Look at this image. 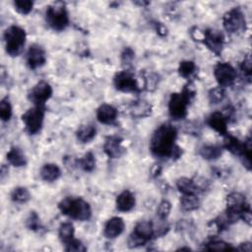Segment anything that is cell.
<instances>
[{
	"label": "cell",
	"mask_w": 252,
	"mask_h": 252,
	"mask_svg": "<svg viewBox=\"0 0 252 252\" xmlns=\"http://www.w3.org/2000/svg\"><path fill=\"white\" fill-rule=\"evenodd\" d=\"M152 104L145 100L139 99L134 101L130 106V113L135 118H145L152 113Z\"/></svg>",
	"instance_id": "obj_19"
},
{
	"label": "cell",
	"mask_w": 252,
	"mask_h": 252,
	"mask_svg": "<svg viewBox=\"0 0 252 252\" xmlns=\"http://www.w3.org/2000/svg\"><path fill=\"white\" fill-rule=\"evenodd\" d=\"M201 157L205 159H217L222 154V147L215 146V145H206L203 146L199 151Z\"/></svg>",
	"instance_id": "obj_25"
},
{
	"label": "cell",
	"mask_w": 252,
	"mask_h": 252,
	"mask_svg": "<svg viewBox=\"0 0 252 252\" xmlns=\"http://www.w3.org/2000/svg\"><path fill=\"white\" fill-rule=\"evenodd\" d=\"M222 24L225 31L229 33H237L245 32L246 20L240 8H232L222 17Z\"/></svg>",
	"instance_id": "obj_8"
},
{
	"label": "cell",
	"mask_w": 252,
	"mask_h": 252,
	"mask_svg": "<svg viewBox=\"0 0 252 252\" xmlns=\"http://www.w3.org/2000/svg\"><path fill=\"white\" fill-rule=\"evenodd\" d=\"M134 55H135V53H134L133 49H131L130 47H127V48H125L124 51L122 52V54H121V59H122V61H123L124 63H129V62H131V61L133 60Z\"/></svg>",
	"instance_id": "obj_40"
},
{
	"label": "cell",
	"mask_w": 252,
	"mask_h": 252,
	"mask_svg": "<svg viewBox=\"0 0 252 252\" xmlns=\"http://www.w3.org/2000/svg\"><path fill=\"white\" fill-rule=\"evenodd\" d=\"M176 187L178 191L182 193V195H191V194H196L198 192L193 179H190L187 177L178 178L176 180Z\"/></svg>",
	"instance_id": "obj_24"
},
{
	"label": "cell",
	"mask_w": 252,
	"mask_h": 252,
	"mask_svg": "<svg viewBox=\"0 0 252 252\" xmlns=\"http://www.w3.org/2000/svg\"><path fill=\"white\" fill-rule=\"evenodd\" d=\"M207 123L220 135L224 136L227 134V119L222 112L216 111L210 114L207 119Z\"/></svg>",
	"instance_id": "obj_17"
},
{
	"label": "cell",
	"mask_w": 252,
	"mask_h": 252,
	"mask_svg": "<svg viewBox=\"0 0 252 252\" xmlns=\"http://www.w3.org/2000/svg\"><path fill=\"white\" fill-rule=\"evenodd\" d=\"M65 250L69 251V252H71V251L80 252V251H86L87 248L85 247V245L80 240L74 238L69 243L65 244Z\"/></svg>",
	"instance_id": "obj_37"
},
{
	"label": "cell",
	"mask_w": 252,
	"mask_h": 252,
	"mask_svg": "<svg viewBox=\"0 0 252 252\" xmlns=\"http://www.w3.org/2000/svg\"><path fill=\"white\" fill-rule=\"evenodd\" d=\"M113 84L118 91L124 93H136L140 91L134 74L127 70L116 73L113 78Z\"/></svg>",
	"instance_id": "obj_11"
},
{
	"label": "cell",
	"mask_w": 252,
	"mask_h": 252,
	"mask_svg": "<svg viewBox=\"0 0 252 252\" xmlns=\"http://www.w3.org/2000/svg\"><path fill=\"white\" fill-rule=\"evenodd\" d=\"M154 237V224L150 220H140L134 227L133 232L128 239V245L131 248L145 245Z\"/></svg>",
	"instance_id": "obj_6"
},
{
	"label": "cell",
	"mask_w": 252,
	"mask_h": 252,
	"mask_svg": "<svg viewBox=\"0 0 252 252\" xmlns=\"http://www.w3.org/2000/svg\"><path fill=\"white\" fill-rule=\"evenodd\" d=\"M117 109L107 103L101 104L96 110V118L102 124H112L117 118Z\"/></svg>",
	"instance_id": "obj_18"
},
{
	"label": "cell",
	"mask_w": 252,
	"mask_h": 252,
	"mask_svg": "<svg viewBox=\"0 0 252 252\" xmlns=\"http://www.w3.org/2000/svg\"><path fill=\"white\" fill-rule=\"evenodd\" d=\"M61 175L60 168L54 163H46L40 169V177L47 182L57 180Z\"/></svg>",
	"instance_id": "obj_21"
},
{
	"label": "cell",
	"mask_w": 252,
	"mask_h": 252,
	"mask_svg": "<svg viewBox=\"0 0 252 252\" xmlns=\"http://www.w3.org/2000/svg\"><path fill=\"white\" fill-rule=\"evenodd\" d=\"M214 76L220 87H228L233 84L237 77L234 67L227 62H220L214 68Z\"/></svg>",
	"instance_id": "obj_10"
},
{
	"label": "cell",
	"mask_w": 252,
	"mask_h": 252,
	"mask_svg": "<svg viewBox=\"0 0 252 252\" xmlns=\"http://www.w3.org/2000/svg\"><path fill=\"white\" fill-rule=\"evenodd\" d=\"M26 224L27 226L33 230V231H38L40 229V221H39V218L38 216L36 215L35 212H31L29 218L27 219V221H26Z\"/></svg>",
	"instance_id": "obj_36"
},
{
	"label": "cell",
	"mask_w": 252,
	"mask_h": 252,
	"mask_svg": "<svg viewBox=\"0 0 252 252\" xmlns=\"http://www.w3.org/2000/svg\"><path fill=\"white\" fill-rule=\"evenodd\" d=\"M26 32L19 26H11L4 32L6 52L10 56H18L26 43Z\"/></svg>",
	"instance_id": "obj_4"
},
{
	"label": "cell",
	"mask_w": 252,
	"mask_h": 252,
	"mask_svg": "<svg viewBox=\"0 0 252 252\" xmlns=\"http://www.w3.org/2000/svg\"><path fill=\"white\" fill-rule=\"evenodd\" d=\"M46 61V55L44 49L38 44H32L30 46L27 52V64L34 70L41 67Z\"/></svg>",
	"instance_id": "obj_14"
},
{
	"label": "cell",
	"mask_w": 252,
	"mask_h": 252,
	"mask_svg": "<svg viewBox=\"0 0 252 252\" xmlns=\"http://www.w3.org/2000/svg\"><path fill=\"white\" fill-rule=\"evenodd\" d=\"M251 57L249 54H247L244 59L242 60L241 62V65H240V68H241V71L244 73V75L250 79L251 78V69H252V63H251Z\"/></svg>",
	"instance_id": "obj_38"
},
{
	"label": "cell",
	"mask_w": 252,
	"mask_h": 252,
	"mask_svg": "<svg viewBox=\"0 0 252 252\" xmlns=\"http://www.w3.org/2000/svg\"><path fill=\"white\" fill-rule=\"evenodd\" d=\"M176 138L177 130L172 124L163 123L159 125L151 138L150 150L152 154L161 158H178L182 151L175 144Z\"/></svg>",
	"instance_id": "obj_1"
},
{
	"label": "cell",
	"mask_w": 252,
	"mask_h": 252,
	"mask_svg": "<svg viewBox=\"0 0 252 252\" xmlns=\"http://www.w3.org/2000/svg\"><path fill=\"white\" fill-rule=\"evenodd\" d=\"M44 119V106L34 105L22 115L26 131L30 135L37 134L42 127Z\"/></svg>",
	"instance_id": "obj_7"
},
{
	"label": "cell",
	"mask_w": 252,
	"mask_h": 252,
	"mask_svg": "<svg viewBox=\"0 0 252 252\" xmlns=\"http://www.w3.org/2000/svg\"><path fill=\"white\" fill-rule=\"evenodd\" d=\"M247 209H250V206L243 194L239 192H232L227 195L225 212L234 221H237V220L240 219L241 214Z\"/></svg>",
	"instance_id": "obj_9"
},
{
	"label": "cell",
	"mask_w": 252,
	"mask_h": 252,
	"mask_svg": "<svg viewBox=\"0 0 252 252\" xmlns=\"http://www.w3.org/2000/svg\"><path fill=\"white\" fill-rule=\"evenodd\" d=\"M180 205L181 208L184 211H194L197 210L200 206V201L196 194H191V195H182L180 198Z\"/></svg>",
	"instance_id": "obj_27"
},
{
	"label": "cell",
	"mask_w": 252,
	"mask_h": 252,
	"mask_svg": "<svg viewBox=\"0 0 252 252\" xmlns=\"http://www.w3.org/2000/svg\"><path fill=\"white\" fill-rule=\"evenodd\" d=\"M196 70V65L193 61L184 60L179 63L178 73L183 78H189Z\"/></svg>",
	"instance_id": "obj_30"
},
{
	"label": "cell",
	"mask_w": 252,
	"mask_h": 252,
	"mask_svg": "<svg viewBox=\"0 0 252 252\" xmlns=\"http://www.w3.org/2000/svg\"><path fill=\"white\" fill-rule=\"evenodd\" d=\"M11 199L16 203H27L31 199V194L25 187H16L11 193Z\"/></svg>",
	"instance_id": "obj_28"
},
{
	"label": "cell",
	"mask_w": 252,
	"mask_h": 252,
	"mask_svg": "<svg viewBox=\"0 0 252 252\" xmlns=\"http://www.w3.org/2000/svg\"><path fill=\"white\" fill-rule=\"evenodd\" d=\"M45 19L48 26L54 31H63L69 25V16L66 7L61 2L49 5L45 12Z\"/></svg>",
	"instance_id": "obj_5"
},
{
	"label": "cell",
	"mask_w": 252,
	"mask_h": 252,
	"mask_svg": "<svg viewBox=\"0 0 252 252\" xmlns=\"http://www.w3.org/2000/svg\"><path fill=\"white\" fill-rule=\"evenodd\" d=\"M203 42L213 53L219 56L223 47L224 36L222 32L218 30L208 29L203 32Z\"/></svg>",
	"instance_id": "obj_12"
},
{
	"label": "cell",
	"mask_w": 252,
	"mask_h": 252,
	"mask_svg": "<svg viewBox=\"0 0 252 252\" xmlns=\"http://www.w3.org/2000/svg\"><path fill=\"white\" fill-rule=\"evenodd\" d=\"M160 170H161V168H160L158 165H156V166H154V168L152 169V173H153L154 176H157V175L159 174Z\"/></svg>",
	"instance_id": "obj_42"
},
{
	"label": "cell",
	"mask_w": 252,
	"mask_h": 252,
	"mask_svg": "<svg viewBox=\"0 0 252 252\" xmlns=\"http://www.w3.org/2000/svg\"><path fill=\"white\" fill-rule=\"evenodd\" d=\"M196 94V89L193 84L187 83L180 93H173L168 101L169 115L175 119L180 120L187 115V106Z\"/></svg>",
	"instance_id": "obj_2"
},
{
	"label": "cell",
	"mask_w": 252,
	"mask_h": 252,
	"mask_svg": "<svg viewBox=\"0 0 252 252\" xmlns=\"http://www.w3.org/2000/svg\"><path fill=\"white\" fill-rule=\"evenodd\" d=\"M96 134V129L94 125L87 124V125H82L78 130H77V139L81 143H89L92 141Z\"/></svg>",
	"instance_id": "obj_23"
},
{
	"label": "cell",
	"mask_w": 252,
	"mask_h": 252,
	"mask_svg": "<svg viewBox=\"0 0 252 252\" xmlns=\"http://www.w3.org/2000/svg\"><path fill=\"white\" fill-rule=\"evenodd\" d=\"M124 227H125L124 220L119 217H113L106 221L104 225L103 234L106 238L113 239L119 236L123 232Z\"/></svg>",
	"instance_id": "obj_16"
},
{
	"label": "cell",
	"mask_w": 252,
	"mask_h": 252,
	"mask_svg": "<svg viewBox=\"0 0 252 252\" xmlns=\"http://www.w3.org/2000/svg\"><path fill=\"white\" fill-rule=\"evenodd\" d=\"M12 117V106L8 97H4L0 101V118L2 121H9Z\"/></svg>",
	"instance_id": "obj_31"
},
{
	"label": "cell",
	"mask_w": 252,
	"mask_h": 252,
	"mask_svg": "<svg viewBox=\"0 0 252 252\" xmlns=\"http://www.w3.org/2000/svg\"><path fill=\"white\" fill-rule=\"evenodd\" d=\"M193 181H194V184H195L196 189H197L198 192L205 191L206 189L209 188V181L204 177L196 176V177L193 178Z\"/></svg>",
	"instance_id": "obj_39"
},
{
	"label": "cell",
	"mask_w": 252,
	"mask_h": 252,
	"mask_svg": "<svg viewBox=\"0 0 252 252\" xmlns=\"http://www.w3.org/2000/svg\"><path fill=\"white\" fill-rule=\"evenodd\" d=\"M104 153L111 158H118L125 153L122 146V139L118 136H108L103 144Z\"/></svg>",
	"instance_id": "obj_15"
},
{
	"label": "cell",
	"mask_w": 252,
	"mask_h": 252,
	"mask_svg": "<svg viewBox=\"0 0 252 252\" xmlns=\"http://www.w3.org/2000/svg\"><path fill=\"white\" fill-rule=\"evenodd\" d=\"M7 160L16 167H21L27 164V158L18 147H12L7 153Z\"/></svg>",
	"instance_id": "obj_22"
},
{
	"label": "cell",
	"mask_w": 252,
	"mask_h": 252,
	"mask_svg": "<svg viewBox=\"0 0 252 252\" xmlns=\"http://www.w3.org/2000/svg\"><path fill=\"white\" fill-rule=\"evenodd\" d=\"M170 210H171V205L168 201L166 200H162L158 209H157V216L158 218L160 220H166V218L168 217L169 213H170Z\"/></svg>",
	"instance_id": "obj_35"
},
{
	"label": "cell",
	"mask_w": 252,
	"mask_h": 252,
	"mask_svg": "<svg viewBox=\"0 0 252 252\" xmlns=\"http://www.w3.org/2000/svg\"><path fill=\"white\" fill-rule=\"evenodd\" d=\"M52 95V88L51 86L45 82L40 81L29 93V99L34 103V105L43 106L44 103L51 97Z\"/></svg>",
	"instance_id": "obj_13"
},
{
	"label": "cell",
	"mask_w": 252,
	"mask_h": 252,
	"mask_svg": "<svg viewBox=\"0 0 252 252\" xmlns=\"http://www.w3.org/2000/svg\"><path fill=\"white\" fill-rule=\"evenodd\" d=\"M206 249L214 250V251H228V250H235L230 244L221 241V240H212L207 243Z\"/></svg>",
	"instance_id": "obj_33"
},
{
	"label": "cell",
	"mask_w": 252,
	"mask_h": 252,
	"mask_svg": "<svg viewBox=\"0 0 252 252\" xmlns=\"http://www.w3.org/2000/svg\"><path fill=\"white\" fill-rule=\"evenodd\" d=\"M14 7L15 10L20 14L28 15L32 10L33 2L31 0H16L14 1Z\"/></svg>",
	"instance_id": "obj_32"
},
{
	"label": "cell",
	"mask_w": 252,
	"mask_h": 252,
	"mask_svg": "<svg viewBox=\"0 0 252 252\" xmlns=\"http://www.w3.org/2000/svg\"><path fill=\"white\" fill-rule=\"evenodd\" d=\"M224 96H225L224 88L220 87V86L210 90V92H209V99L214 104H217V103H220V101H222Z\"/></svg>",
	"instance_id": "obj_34"
},
{
	"label": "cell",
	"mask_w": 252,
	"mask_h": 252,
	"mask_svg": "<svg viewBox=\"0 0 252 252\" xmlns=\"http://www.w3.org/2000/svg\"><path fill=\"white\" fill-rule=\"evenodd\" d=\"M78 163L80 165V167L85 170V171H93L94 168L95 167V158L94 156L93 155V153L89 152L87 153L82 158H80L78 160Z\"/></svg>",
	"instance_id": "obj_29"
},
{
	"label": "cell",
	"mask_w": 252,
	"mask_h": 252,
	"mask_svg": "<svg viewBox=\"0 0 252 252\" xmlns=\"http://www.w3.org/2000/svg\"><path fill=\"white\" fill-rule=\"evenodd\" d=\"M74 233H75L74 225L69 221L63 222L59 226V232H58L59 238L61 242L64 244H67L74 239Z\"/></svg>",
	"instance_id": "obj_26"
},
{
	"label": "cell",
	"mask_w": 252,
	"mask_h": 252,
	"mask_svg": "<svg viewBox=\"0 0 252 252\" xmlns=\"http://www.w3.org/2000/svg\"><path fill=\"white\" fill-rule=\"evenodd\" d=\"M135 197L134 195L128 191L125 190L121 192L117 198H116V208L120 212H129L131 211L135 206Z\"/></svg>",
	"instance_id": "obj_20"
},
{
	"label": "cell",
	"mask_w": 252,
	"mask_h": 252,
	"mask_svg": "<svg viewBox=\"0 0 252 252\" xmlns=\"http://www.w3.org/2000/svg\"><path fill=\"white\" fill-rule=\"evenodd\" d=\"M237 250H241V251H247V252H250L252 250V246L250 244V242H245V243H242L238 248H236Z\"/></svg>",
	"instance_id": "obj_41"
},
{
	"label": "cell",
	"mask_w": 252,
	"mask_h": 252,
	"mask_svg": "<svg viewBox=\"0 0 252 252\" xmlns=\"http://www.w3.org/2000/svg\"><path fill=\"white\" fill-rule=\"evenodd\" d=\"M61 213L77 220H88L92 217V209L89 203L82 198L66 197L59 204Z\"/></svg>",
	"instance_id": "obj_3"
}]
</instances>
